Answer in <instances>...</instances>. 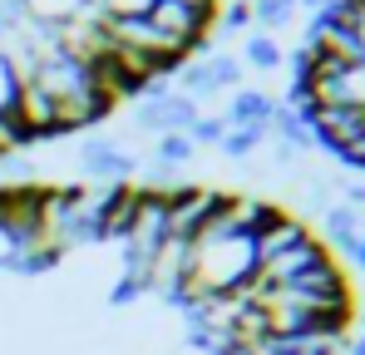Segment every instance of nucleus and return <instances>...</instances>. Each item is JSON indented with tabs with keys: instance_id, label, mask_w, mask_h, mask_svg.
I'll return each instance as SVG.
<instances>
[{
	"instance_id": "1",
	"label": "nucleus",
	"mask_w": 365,
	"mask_h": 355,
	"mask_svg": "<svg viewBox=\"0 0 365 355\" xmlns=\"http://www.w3.org/2000/svg\"><path fill=\"white\" fill-rule=\"evenodd\" d=\"M311 143H326L336 158H346L365 138V109H302Z\"/></svg>"
},
{
	"instance_id": "2",
	"label": "nucleus",
	"mask_w": 365,
	"mask_h": 355,
	"mask_svg": "<svg viewBox=\"0 0 365 355\" xmlns=\"http://www.w3.org/2000/svg\"><path fill=\"white\" fill-rule=\"evenodd\" d=\"M74 158H79V168H84L89 178H109V182H119V178H128V168H133L128 148H119V143H109V138H84Z\"/></svg>"
},
{
	"instance_id": "3",
	"label": "nucleus",
	"mask_w": 365,
	"mask_h": 355,
	"mask_svg": "<svg viewBox=\"0 0 365 355\" xmlns=\"http://www.w3.org/2000/svg\"><path fill=\"white\" fill-rule=\"evenodd\" d=\"M30 20H40V25H69L74 15H84V10H94V0H15Z\"/></svg>"
},
{
	"instance_id": "4",
	"label": "nucleus",
	"mask_w": 365,
	"mask_h": 355,
	"mask_svg": "<svg viewBox=\"0 0 365 355\" xmlns=\"http://www.w3.org/2000/svg\"><path fill=\"white\" fill-rule=\"evenodd\" d=\"M277 114V104L267 99V94H257V89H242L237 99H232V123H252V128H267Z\"/></svg>"
},
{
	"instance_id": "5",
	"label": "nucleus",
	"mask_w": 365,
	"mask_h": 355,
	"mask_svg": "<svg viewBox=\"0 0 365 355\" xmlns=\"http://www.w3.org/2000/svg\"><path fill=\"white\" fill-rule=\"evenodd\" d=\"M35 237H40V232H35ZM35 237H20L5 217H0V267H10V272H15V267H20V257H25V247H30Z\"/></svg>"
},
{
	"instance_id": "6",
	"label": "nucleus",
	"mask_w": 365,
	"mask_h": 355,
	"mask_svg": "<svg viewBox=\"0 0 365 355\" xmlns=\"http://www.w3.org/2000/svg\"><path fill=\"white\" fill-rule=\"evenodd\" d=\"M247 64H257V69H277L282 64V45L262 30V35H252L247 40Z\"/></svg>"
},
{
	"instance_id": "7",
	"label": "nucleus",
	"mask_w": 365,
	"mask_h": 355,
	"mask_svg": "<svg viewBox=\"0 0 365 355\" xmlns=\"http://www.w3.org/2000/svg\"><path fill=\"white\" fill-rule=\"evenodd\" d=\"M262 138H267V128H252V123H237V128H227V133H222V148H227L232 158H247V153H252V148H257Z\"/></svg>"
},
{
	"instance_id": "8",
	"label": "nucleus",
	"mask_w": 365,
	"mask_h": 355,
	"mask_svg": "<svg viewBox=\"0 0 365 355\" xmlns=\"http://www.w3.org/2000/svg\"><path fill=\"white\" fill-rule=\"evenodd\" d=\"M292 0H252V20L257 25H267V30H282L287 20H292Z\"/></svg>"
},
{
	"instance_id": "9",
	"label": "nucleus",
	"mask_w": 365,
	"mask_h": 355,
	"mask_svg": "<svg viewBox=\"0 0 365 355\" xmlns=\"http://www.w3.org/2000/svg\"><path fill=\"white\" fill-rule=\"evenodd\" d=\"M104 20H143L158 0H94Z\"/></svg>"
},
{
	"instance_id": "10",
	"label": "nucleus",
	"mask_w": 365,
	"mask_h": 355,
	"mask_svg": "<svg viewBox=\"0 0 365 355\" xmlns=\"http://www.w3.org/2000/svg\"><path fill=\"white\" fill-rule=\"evenodd\" d=\"M207 74H212V84L217 89H227V84H237L242 79V59H232V55H207Z\"/></svg>"
},
{
	"instance_id": "11",
	"label": "nucleus",
	"mask_w": 365,
	"mask_h": 355,
	"mask_svg": "<svg viewBox=\"0 0 365 355\" xmlns=\"http://www.w3.org/2000/svg\"><path fill=\"white\" fill-rule=\"evenodd\" d=\"M192 158V138L187 133H163L158 138V163H187Z\"/></svg>"
},
{
	"instance_id": "12",
	"label": "nucleus",
	"mask_w": 365,
	"mask_h": 355,
	"mask_svg": "<svg viewBox=\"0 0 365 355\" xmlns=\"http://www.w3.org/2000/svg\"><path fill=\"white\" fill-rule=\"evenodd\" d=\"M227 128H232L227 118H202V114H197V123L187 128V138H192V148H197V143H222Z\"/></svg>"
},
{
	"instance_id": "13",
	"label": "nucleus",
	"mask_w": 365,
	"mask_h": 355,
	"mask_svg": "<svg viewBox=\"0 0 365 355\" xmlns=\"http://www.w3.org/2000/svg\"><path fill=\"white\" fill-rule=\"evenodd\" d=\"M15 94H20V79H15V74H10V64L0 59V118L15 109Z\"/></svg>"
},
{
	"instance_id": "14",
	"label": "nucleus",
	"mask_w": 365,
	"mask_h": 355,
	"mask_svg": "<svg viewBox=\"0 0 365 355\" xmlns=\"http://www.w3.org/2000/svg\"><path fill=\"white\" fill-rule=\"evenodd\" d=\"M222 25H227V30H247V25H252V5H227V15H222Z\"/></svg>"
},
{
	"instance_id": "15",
	"label": "nucleus",
	"mask_w": 365,
	"mask_h": 355,
	"mask_svg": "<svg viewBox=\"0 0 365 355\" xmlns=\"http://www.w3.org/2000/svg\"><path fill=\"white\" fill-rule=\"evenodd\" d=\"M178 5L197 10V15H217V5H222V0H178Z\"/></svg>"
},
{
	"instance_id": "16",
	"label": "nucleus",
	"mask_w": 365,
	"mask_h": 355,
	"mask_svg": "<svg viewBox=\"0 0 365 355\" xmlns=\"http://www.w3.org/2000/svg\"><path fill=\"white\" fill-rule=\"evenodd\" d=\"M168 355H217V351L202 346V341H187V346H178V351H168Z\"/></svg>"
},
{
	"instance_id": "17",
	"label": "nucleus",
	"mask_w": 365,
	"mask_h": 355,
	"mask_svg": "<svg viewBox=\"0 0 365 355\" xmlns=\"http://www.w3.org/2000/svg\"><path fill=\"white\" fill-rule=\"evenodd\" d=\"M217 355H252V346H222Z\"/></svg>"
},
{
	"instance_id": "18",
	"label": "nucleus",
	"mask_w": 365,
	"mask_h": 355,
	"mask_svg": "<svg viewBox=\"0 0 365 355\" xmlns=\"http://www.w3.org/2000/svg\"><path fill=\"white\" fill-rule=\"evenodd\" d=\"M351 257H356V262H361V267H365V237H361V242H356V247H351Z\"/></svg>"
}]
</instances>
